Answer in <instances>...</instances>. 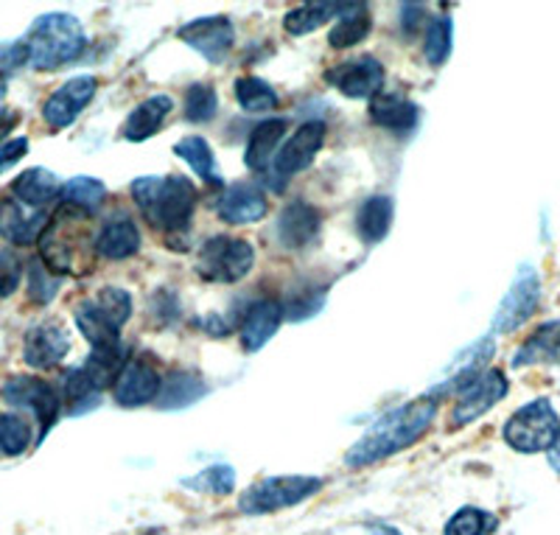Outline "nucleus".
Instances as JSON below:
<instances>
[{
	"label": "nucleus",
	"mask_w": 560,
	"mask_h": 535,
	"mask_svg": "<svg viewBox=\"0 0 560 535\" xmlns=\"http://www.w3.org/2000/svg\"><path fill=\"white\" fill-rule=\"evenodd\" d=\"M434 415H438L434 395H423V398H415V402L393 409L357 440V446H350V452L345 454V463L350 468H362V465L378 463V460L404 452L429 432Z\"/></svg>",
	"instance_id": "f257e3e1"
},
{
	"label": "nucleus",
	"mask_w": 560,
	"mask_h": 535,
	"mask_svg": "<svg viewBox=\"0 0 560 535\" xmlns=\"http://www.w3.org/2000/svg\"><path fill=\"white\" fill-rule=\"evenodd\" d=\"M132 199L140 213L158 230L179 233L191 224L197 208V188L188 177H138L132 183Z\"/></svg>",
	"instance_id": "f03ea898"
},
{
	"label": "nucleus",
	"mask_w": 560,
	"mask_h": 535,
	"mask_svg": "<svg viewBox=\"0 0 560 535\" xmlns=\"http://www.w3.org/2000/svg\"><path fill=\"white\" fill-rule=\"evenodd\" d=\"M28 51V65L37 71H57L65 65L77 62L82 57L88 37L84 28L73 14H43L32 23L26 39H23Z\"/></svg>",
	"instance_id": "7ed1b4c3"
},
{
	"label": "nucleus",
	"mask_w": 560,
	"mask_h": 535,
	"mask_svg": "<svg viewBox=\"0 0 560 535\" xmlns=\"http://www.w3.org/2000/svg\"><path fill=\"white\" fill-rule=\"evenodd\" d=\"M502 434L508 446L522 454L549 452L560 438V415L555 412L549 398H535L510 415Z\"/></svg>",
	"instance_id": "20e7f679"
},
{
	"label": "nucleus",
	"mask_w": 560,
	"mask_h": 535,
	"mask_svg": "<svg viewBox=\"0 0 560 535\" xmlns=\"http://www.w3.org/2000/svg\"><path fill=\"white\" fill-rule=\"evenodd\" d=\"M255 267V249L244 239L213 236L199 247L197 272L210 283H238Z\"/></svg>",
	"instance_id": "39448f33"
},
{
	"label": "nucleus",
	"mask_w": 560,
	"mask_h": 535,
	"mask_svg": "<svg viewBox=\"0 0 560 535\" xmlns=\"http://www.w3.org/2000/svg\"><path fill=\"white\" fill-rule=\"evenodd\" d=\"M323 488L319 477H269L261 482L249 485L247 491L238 499V510L247 516H261V513H275V510L294 508V504L306 502L308 497Z\"/></svg>",
	"instance_id": "423d86ee"
},
{
	"label": "nucleus",
	"mask_w": 560,
	"mask_h": 535,
	"mask_svg": "<svg viewBox=\"0 0 560 535\" xmlns=\"http://www.w3.org/2000/svg\"><path fill=\"white\" fill-rule=\"evenodd\" d=\"M3 402L12 404V407L28 409L34 412V418L39 421V440L51 432V427L57 423L59 412H62V398H59V389L51 382L37 376H14L9 379L7 387H3Z\"/></svg>",
	"instance_id": "0eeeda50"
},
{
	"label": "nucleus",
	"mask_w": 560,
	"mask_h": 535,
	"mask_svg": "<svg viewBox=\"0 0 560 535\" xmlns=\"http://www.w3.org/2000/svg\"><path fill=\"white\" fill-rule=\"evenodd\" d=\"M508 389L510 384L508 379H504L502 370H482L468 387L457 393V404H454L448 421H452L454 429L468 427V423H474L477 418H482L488 409L497 407L504 395H508Z\"/></svg>",
	"instance_id": "6e6552de"
},
{
	"label": "nucleus",
	"mask_w": 560,
	"mask_h": 535,
	"mask_svg": "<svg viewBox=\"0 0 560 535\" xmlns=\"http://www.w3.org/2000/svg\"><path fill=\"white\" fill-rule=\"evenodd\" d=\"M538 300H541V281L535 269L522 267V272L516 275L513 287L508 289L504 300L499 303L497 317H493V332L497 334H510L522 328L529 317L538 309Z\"/></svg>",
	"instance_id": "1a4fd4ad"
},
{
	"label": "nucleus",
	"mask_w": 560,
	"mask_h": 535,
	"mask_svg": "<svg viewBox=\"0 0 560 535\" xmlns=\"http://www.w3.org/2000/svg\"><path fill=\"white\" fill-rule=\"evenodd\" d=\"M325 132H328V129H325L323 121H306L303 127L294 129V132L289 135V141L278 149V154H275L272 172L278 174V177H283V183H287L289 177H294V174L306 172L314 163V158L319 154V149H323Z\"/></svg>",
	"instance_id": "9d476101"
},
{
	"label": "nucleus",
	"mask_w": 560,
	"mask_h": 535,
	"mask_svg": "<svg viewBox=\"0 0 560 535\" xmlns=\"http://www.w3.org/2000/svg\"><path fill=\"white\" fill-rule=\"evenodd\" d=\"M98 90L96 77H77L54 90L43 104V118L51 129H68L88 109Z\"/></svg>",
	"instance_id": "9b49d317"
},
{
	"label": "nucleus",
	"mask_w": 560,
	"mask_h": 535,
	"mask_svg": "<svg viewBox=\"0 0 560 535\" xmlns=\"http://www.w3.org/2000/svg\"><path fill=\"white\" fill-rule=\"evenodd\" d=\"M177 34L188 48L202 54V57L213 65L224 62L228 54L233 51V43H236V28H233V23H230L228 18L191 20V23H185Z\"/></svg>",
	"instance_id": "f8f14e48"
},
{
	"label": "nucleus",
	"mask_w": 560,
	"mask_h": 535,
	"mask_svg": "<svg viewBox=\"0 0 560 535\" xmlns=\"http://www.w3.org/2000/svg\"><path fill=\"white\" fill-rule=\"evenodd\" d=\"M325 82L348 98H373L384 90V68L378 59L359 57L325 71Z\"/></svg>",
	"instance_id": "ddd939ff"
},
{
	"label": "nucleus",
	"mask_w": 560,
	"mask_h": 535,
	"mask_svg": "<svg viewBox=\"0 0 560 535\" xmlns=\"http://www.w3.org/2000/svg\"><path fill=\"white\" fill-rule=\"evenodd\" d=\"M267 194H264L261 185L253 183V179L228 185L217 202L219 219L228 224H253L258 222V219L267 217Z\"/></svg>",
	"instance_id": "4468645a"
},
{
	"label": "nucleus",
	"mask_w": 560,
	"mask_h": 535,
	"mask_svg": "<svg viewBox=\"0 0 560 535\" xmlns=\"http://www.w3.org/2000/svg\"><path fill=\"white\" fill-rule=\"evenodd\" d=\"M280 323H283V306H280L278 298L253 300V303L244 309L242 323H238V339H242L244 351H261L264 345L278 334Z\"/></svg>",
	"instance_id": "2eb2a0df"
},
{
	"label": "nucleus",
	"mask_w": 560,
	"mask_h": 535,
	"mask_svg": "<svg viewBox=\"0 0 560 535\" xmlns=\"http://www.w3.org/2000/svg\"><path fill=\"white\" fill-rule=\"evenodd\" d=\"M70 337L59 323L32 325L23 339V359L34 370H51L68 357Z\"/></svg>",
	"instance_id": "dca6fc26"
},
{
	"label": "nucleus",
	"mask_w": 560,
	"mask_h": 535,
	"mask_svg": "<svg viewBox=\"0 0 560 535\" xmlns=\"http://www.w3.org/2000/svg\"><path fill=\"white\" fill-rule=\"evenodd\" d=\"M160 387H163V379L154 370V364H149L147 359H129V364L121 370L118 382L113 384V395L121 407L135 409L154 402L160 395Z\"/></svg>",
	"instance_id": "f3484780"
},
{
	"label": "nucleus",
	"mask_w": 560,
	"mask_h": 535,
	"mask_svg": "<svg viewBox=\"0 0 560 535\" xmlns=\"http://www.w3.org/2000/svg\"><path fill=\"white\" fill-rule=\"evenodd\" d=\"M323 228V213L306 199H292L278 217V239L287 249H303L317 242Z\"/></svg>",
	"instance_id": "a211bd4d"
},
{
	"label": "nucleus",
	"mask_w": 560,
	"mask_h": 535,
	"mask_svg": "<svg viewBox=\"0 0 560 535\" xmlns=\"http://www.w3.org/2000/svg\"><path fill=\"white\" fill-rule=\"evenodd\" d=\"M45 228H48V217L45 211L28 213L26 205H20L18 199H3L0 202V236L7 242L28 247L43 239Z\"/></svg>",
	"instance_id": "6ab92c4d"
},
{
	"label": "nucleus",
	"mask_w": 560,
	"mask_h": 535,
	"mask_svg": "<svg viewBox=\"0 0 560 535\" xmlns=\"http://www.w3.org/2000/svg\"><path fill=\"white\" fill-rule=\"evenodd\" d=\"M370 121L382 129H389V132L407 135L418 127V104L398 96V93L382 90L370 98Z\"/></svg>",
	"instance_id": "aec40b11"
},
{
	"label": "nucleus",
	"mask_w": 560,
	"mask_h": 535,
	"mask_svg": "<svg viewBox=\"0 0 560 535\" xmlns=\"http://www.w3.org/2000/svg\"><path fill=\"white\" fill-rule=\"evenodd\" d=\"M283 132H287V118H267L249 132L247 149H244V163L249 172H269L275 154H278V143L283 141Z\"/></svg>",
	"instance_id": "412c9836"
},
{
	"label": "nucleus",
	"mask_w": 560,
	"mask_h": 535,
	"mask_svg": "<svg viewBox=\"0 0 560 535\" xmlns=\"http://www.w3.org/2000/svg\"><path fill=\"white\" fill-rule=\"evenodd\" d=\"M172 109H174L172 96L147 98V102H140L138 107L129 113V118L124 121V127H121V135L132 143L149 141V138H152V135H158L160 127L166 124V118Z\"/></svg>",
	"instance_id": "4be33fe9"
},
{
	"label": "nucleus",
	"mask_w": 560,
	"mask_h": 535,
	"mask_svg": "<svg viewBox=\"0 0 560 535\" xmlns=\"http://www.w3.org/2000/svg\"><path fill=\"white\" fill-rule=\"evenodd\" d=\"M140 249V230L132 219H109L96 236V253L107 261H124Z\"/></svg>",
	"instance_id": "5701e85b"
},
{
	"label": "nucleus",
	"mask_w": 560,
	"mask_h": 535,
	"mask_svg": "<svg viewBox=\"0 0 560 535\" xmlns=\"http://www.w3.org/2000/svg\"><path fill=\"white\" fill-rule=\"evenodd\" d=\"M59 188L62 185H59L57 174L43 166L28 168V172H23L12 183V194L18 197V202L26 205V208H34V211H43L45 205L59 199Z\"/></svg>",
	"instance_id": "b1692460"
},
{
	"label": "nucleus",
	"mask_w": 560,
	"mask_h": 535,
	"mask_svg": "<svg viewBox=\"0 0 560 535\" xmlns=\"http://www.w3.org/2000/svg\"><path fill=\"white\" fill-rule=\"evenodd\" d=\"M107 199V185L96 177H73L59 188V211L62 213H96Z\"/></svg>",
	"instance_id": "393cba45"
},
{
	"label": "nucleus",
	"mask_w": 560,
	"mask_h": 535,
	"mask_svg": "<svg viewBox=\"0 0 560 535\" xmlns=\"http://www.w3.org/2000/svg\"><path fill=\"white\" fill-rule=\"evenodd\" d=\"M527 364H560V319L544 323L513 357V368Z\"/></svg>",
	"instance_id": "a878e982"
},
{
	"label": "nucleus",
	"mask_w": 560,
	"mask_h": 535,
	"mask_svg": "<svg viewBox=\"0 0 560 535\" xmlns=\"http://www.w3.org/2000/svg\"><path fill=\"white\" fill-rule=\"evenodd\" d=\"M353 7L357 3H303L283 18V28L292 37H306V34L323 28L328 20H339L342 14H348Z\"/></svg>",
	"instance_id": "bb28decb"
},
{
	"label": "nucleus",
	"mask_w": 560,
	"mask_h": 535,
	"mask_svg": "<svg viewBox=\"0 0 560 535\" xmlns=\"http://www.w3.org/2000/svg\"><path fill=\"white\" fill-rule=\"evenodd\" d=\"M127 345L118 342V345H109V348H93L88 357V362L82 364V370L88 373V379L93 382V387L102 393V389L113 387L121 376V370L129 364L127 357Z\"/></svg>",
	"instance_id": "cd10ccee"
},
{
	"label": "nucleus",
	"mask_w": 560,
	"mask_h": 535,
	"mask_svg": "<svg viewBox=\"0 0 560 535\" xmlns=\"http://www.w3.org/2000/svg\"><path fill=\"white\" fill-rule=\"evenodd\" d=\"M395 205L389 197H370L359 205L357 211V233L364 244H378L393 228Z\"/></svg>",
	"instance_id": "c85d7f7f"
},
{
	"label": "nucleus",
	"mask_w": 560,
	"mask_h": 535,
	"mask_svg": "<svg viewBox=\"0 0 560 535\" xmlns=\"http://www.w3.org/2000/svg\"><path fill=\"white\" fill-rule=\"evenodd\" d=\"M174 154H177L183 163H188V168H191L199 179H205L208 185H222V172H219L213 149H210V143L205 141V138H199V135L183 138V141H177V147H174Z\"/></svg>",
	"instance_id": "c756f323"
},
{
	"label": "nucleus",
	"mask_w": 560,
	"mask_h": 535,
	"mask_svg": "<svg viewBox=\"0 0 560 535\" xmlns=\"http://www.w3.org/2000/svg\"><path fill=\"white\" fill-rule=\"evenodd\" d=\"M73 317H77L79 332L88 339L90 348H109V345L121 342V332L109 325V319L98 312V306L93 300H82L77 306V312H73Z\"/></svg>",
	"instance_id": "7c9ffc66"
},
{
	"label": "nucleus",
	"mask_w": 560,
	"mask_h": 535,
	"mask_svg": "<svg viewBox=\"0 0 560 535\" xmlns=\"http://www.w3.org/2000/svg\"><path fill=\"white\" fill-rule=\"evenodd\" d=\"M205 393H208V384H205L202 379L194 376V373L177 370V373H172V376L163 382L158 398L163 409H185L191 407V404H197Z\"/></svg>",
	"instance_id": "2f4dec72"
},
{
	"label": "nucleus",
	"mask_w": 560,
	"mask_h": 535,
	"mask_svg": "<svg viewBox=\"0 0 560 535\" xmlns=\"http://www.w3.org/2000/svg\"><path fill=\"white\" fill-rule=\"evenodd\" d=\"M370 32H373V20H370L368 7H364V3H357L348 14H342V18L334 23V28L328 32V43H331V48L342 51V48H350V45L364 43Z\"/></svg>",
	"instance_id": "473e14b6"
},
{
	"label": "nucleus",
	"mask_w": 560,
	"mask_h": 535,
	"mask_svg": "<svg viewBox=\"0 0 560 535\" xmlns=\"http://www.w3.org/2000/svg\"><path fill=\"white\" fill-rule=\"evenodd\" d=\"M59 398H62L70 415H84L98 404V389L93 387V382H90L82 368H73L62 376V393H59Z\"/></svg>",
	"instance_id": "72a5a7b5"
},
{
	"label": "nucleus",
	"mask_w": 560,
	"mask_h": 535,
	"mask_svg": "<svg viewBox=\"0 0 560 535\" xmlns=\"http://www.w3.org/2000/svg\"><path fill=\"white\" fill-rule=\"evenodd\" d=\"M233 93H236V102L242 104L244 113H272L280 102L275 88H269V82H264L258 77L236 79Z\"/></svg>",
	"instance_id": "f704fd0d"
},
{
	"label": "nucleus",
	"mask_w": 560,
	"mask_h": 535,
	"mask_svg": "<svg viewBox=\"0 0 560 535\" xmlns=\"http://www.w3.org/2000/svg\"><path fill=\"white\" fill-rule=\"evenodd\" d=\"M32 423L14 412L0 415V454L3 457H20L32 446Z\"/></svg>",
	"instance_id": "c9c22d12"
},
{
	"label": "nucleus",
	"mask_w": 560,
	"mask_h": 535,
	"mask_svg": "<svg viewBox=\"0 0 560 535\" xmlns=\"http://www.w3.org/2000/svg\"><path fill=\"white\" fill-rule=\"evenodd\" d=\"M452 45H454V23L452 18H434L427 26V34H423V54H427L429 65L440 68L452 57Z\"/></svg>",
	"instance_id": "e433bc0d"
},
{
	"label": "nucleus",
	"mask_w": 560,
	"mask_h": 535,
	"mask_svg": "<svg viewBox=\"0 0 560 535\" xmlns=\"http://www.w3.org/2000/svg\"><path fill=\"white\" fill-rule=\"evenodd\" d=\"M219 113V93L210 84L197 82L185 90V118L194 124L213 121Z\"/></svg>",
	"instance_id": "4c0bfd02"
},
{
	"label": "nucleus",
	"mask_w": 560,
	"mask_h": 535,
	"mask_svg": "<svg viewBox=\"0 0 560 535\" xmlns=\"http://www.w3.org/2000/svg\"><path fill=\"white\" fill-rule=\"evenodd\" d=\"M185 488H194L199 493H219V497H228L236 488V474L230 465H208L205 472L194 474V477L183 479Z\"/></svg>",
	"instance_id": "58836bf2"
},
{
	"label": "nucleus",
	"mask_w": 560,
	"mask_h": 535,
	"mask_svg": "<svg viewBox=\"0 0 560 535\" xmlns=\"http://www.w3.org/2000/svg\"><path fill=\"white\" fill-rule=\"evenodd\" d=\"M93 303H96L98 312H102L104 317L109 319V325L118 328V332H121L124 325H127V319L132 317V294L121 287H104L102 292L93 298Z\"/></svg>",
	"instance_id": "ea45409f"
},
{
	"label": "nucleus",
	"mask_w": 560,
	"mask_h": 535,
	"mask_svg": "<svg viewBox=\"0 0 560 535\" xmlns=\"http://www.w3.org/2000/svg\"><path fill=\"white\" fill-rule=\"evenodd\" d=\"M497 530V519L482 508H459L446 522L443 535H488Z\"/></svg>",
	"instance_id": "a19ab883"
},
{
	"label": "nucleus",
	"mask_w": 560,
	"mask_h": 535,
	"mask_svg": "<svg viewBox=\"0 0 560 535\" xmlns=\"http://www.w3.org/2000/svg\"><path fill=\"white\" fill-rule=\"evenodd\" d=\"M325 292L323 289H292L287 300H280L283 306V319H306L323 309Z\"/></svg>",
	"instance_id": "79ce46f5"
},
{
	"label": "nucleus",
	"mask_w": 560,
	"mask_h": 535,
	"mask_svg": "<svg viewBox=\"0 0 560 535\" xmlns=\"http://www.w3.org/2000/svg\"><path fill=\"white\" fill-rule=\"evenodd\" d=\"M59 283H62L59 275H54L43 261H32V267H28V294H32L34 303H39V306L51 303L59 292Z\"/></svg>",
	"instance_id": "37998d69"
},
{
	"label": "nucleus",
	"mask_w": 560,
	"mask_h": 535,
	"mask_svg": "<svg viewBox=\"0 0 560 535\" xmlns=\"http://www.w3.org/2000/svg\"><path fill=\"white\" fill-rule=\"evenodd\" d=\"M20 278H23V261L12 249H0V298L14 294V289L20 287Z\"/></svg>",
	"instance_id": "c03bdc74"
},
{
	"label": "nucleus",
	"mask_w": 560,
	"mask_h": 535,
	"mask_svg": "<svg viewBox=\"0 0 560 535\" xmlns=\"http://www.w3.org/2000/svg\"><path fill=\"white\" fill-rule=\"evenodd\" d=\"M28 65V51L23 43H9L0 45V93L7 90L9 73H14L18 68Z\"/></svg>",
	"instance_id": "a18cd8bd"
},
{
	"label": "nucleus",
	"mask_w": 560,
	"mask_h": 535,
	"mask_svg": "<svg viewBox=\"0 0 560 535\" xmlns=\"http://www.w3.org/2000/svg\"><path fill=\"white\" fill-rule=\"evenodd\" d=\"M28 152V138H12V141L0 143V174L9 172L14 163L26 158Z\"/></svg>",
	"instance_id": "49530a36"
},
{
	"label": "nucleus",
	"mask_w": 560,
	"mask_h": 535,
	"mask_svg": "<svg viewBox=\"0 0 560 535\" xmlns=\"http://www.w3.org/2000/svg\"><path fill=\"white\" fill-rule=\"evenodd\" d=\"M423 14H427V7L423 3H404L401 7V26L407 34H415L423 23Z\"/></svg>",
	"instance_id": "de8ad7c7"
},
{
	"label": "nucleus",
	"mask_w": 560,
	"mask_h": 535,
	"mask_svg": "<svg viewBox=\"0 0 560 535\" xmlns=\"http://www.w3.org/2000/svg\"><path fill=\"white\" fill-rule=\"evenodd\" d=\"M18 121H20L18 113H12V109H0V143H7L3 138L18 127Z\"/></svg>",
	"instance_id": "09e8293b"
},
{
	"label": "nucleus",
	"mask_w": 560,
	"mask_h": 535,
	"mask_svg": "<svg viewBox=\"0 0 560 535\" xmlns=\"http://www.w3.org/2000/svg\"><path fill=\"white\" fill-rule=\"evenodd\" d=\"M547 457H549V465H552L555 472L560 474V438H558V443H555V446L549 449V452H547Z\"/></svg>",
	"instance_id": "8fccbe9b"
},
{
	"label": "nucleus",
	"mask_w": 560,
	"mask_h": 535,
	"mask_svg": "<svg viewBox=\"0 0 560 535\" xmlns=\"http://www.w3.org/2000/svg\"><path fill=\"white\" fill-rule=\"evenodd\" d=\"M370 533L373 535H401L395 527H387V524H373V527H370Z\"/></svg>",
	"instance_id": "3c124183"
},
{
	"label": "nucleus",
	"mask_w": 560,
	"mask_h": 535,
	"mask_svg": "<svg viewBox=\"0 0 560 535\" xmlns=\"http://www.w3.org/2000/svg\"><path fill=\"white\" fill-rule=\"evenodd\" d=\"M147 535H163V533H147Z\"/></svg>",
	"instance_id": "603ef678"
}]
</instances>
